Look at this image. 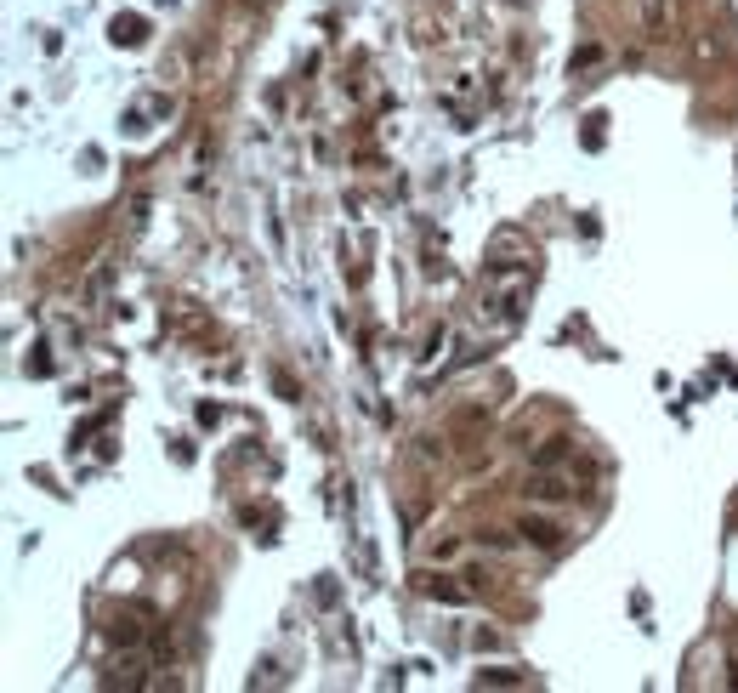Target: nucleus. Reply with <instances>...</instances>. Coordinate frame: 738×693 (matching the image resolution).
<instances>
[{"label": "nucleus", "instance_id": "2", "mask_svg": "<svg viewBox=\"0 0 738 693\" xmlns=\"http://www.w3.org/2000/svg\"><path fill=\"white\" fill-rule=\"evenodd\" d=\"M568 455H574V438H545V444L534 449V472H557Z\"/></svg>", "mask_w": 738, "mask_h": 693}, {"label": "nucleus", "instance_id": "6", "mask_svg": "<svg viewBox=\"0 0 738 693\" xmlns=\"http://www.w3.org/2000/svg\"><path fill=\"white\" fill-rule=\"evenodd\" d=\"M528 495L551 506V500H568V489H563V478H551V472H534V483H528Z\"/></svg>", "mask_w": 738, "mask_h": 693}, {"label": "nucleus", "instance_id": "5", "mask_svg": "<svg viewBox=\"0 0 738 693\" xmlns=\"http://www.w3.org/2000/svg\"><path fill=\"white\" fill-rule=\"evenodd\" d=\"M103 682H108V688H142V665H137V659H120V665H108Z\"/></svg>", "mask_w": 738, "mask_h": 693}, {"label": "nucleus", "instance_id": "10", "mask_svg": "<svg viewBox=\"0 0 738 693\" xmlns=\"http://www.w3.org/2000/svg\"><path fill=\"white\" fill-rule=\"evenodd\" d=\"M477 540H483V546H494V551H511V534L506 529H483Z\"/></svg>", "mask_w": 738, "mask_h": 693}, {"label": "nucleus", "instance_id": "12", "mask_svg": "<svg viewBox=\"0 0 738 693\" xmlns=\"http://www.w3.org/2000/svg\"><path fill=\"white\" fill-rule=\"evenodd\" d=\"M472 648H477V654H483V648L494 654V648H500V637H494V631H472Z\"/></svg>", "mask_w": 738, "mask_h": 693}, {"label": "nucleus", "instance_id": "11", "mask_svg": "<svg viewBox=\"0 0 738 693\" xmlns=\"http://www.w3.org/2000/svg\"><path fill=\"white\" fill-rule=\"evenodd\" d=\"M591 63H602V46H580L574 52V69H591Z\"/></svg>", "mask_w": 738, "mask_h": 693}, {"label": "nucleus", "instance_id": "7", "mask_svg": "<svg viewBox=\"0 0 738 693\" xmlns=\"http://www.w3.org/2000/svg\"><path fill=\"white\" fill-rule=\"evenodd\" d=\"M642 23H648V35H665V23H670V0H642Z\"/></svg>", "mask_w": 738, "mask_h": 693}, {"label": "nucleus", "instance_id": "4", "mask_svg": "<svg viewBox=\"0 0 738 693\" xmlns=\"http://www.w3.org/2000/svg\"><path fill=\"white\" fill-rule=\"evenodd\" d=\"M528 676L517 665H489V671H477V688H523Z\"/></svg>", "mask_w": 738, "mask_h": 693}, {"label": "nucleus", "instance_id": "3", "mask_svg": "<svg viewBox=\"0 0 738 693\" xmlns=\"http://www.w3.org/2000/svg\"><path fill=\"white\" fill-rule=\"evenodd\" d=\"M421 591L438 597V603H472V586H455V580H438V574H421Z\"/></svg>", "mask_w": 738, "mask_h": 693}, {"label": "nucleus", "instance_id": "1", "mask_svg": "<svg viewBox=\"0 0 738 693\" xmlns=\"http://www.w3.org/2000/svg\"><path fill=\"white\" fill-rule=\"evenodd\" d=\"M517 534H523L528 546H540V551H551L557 540H563V529H557L551 517H523V523H517Z\"/></svg>", "mask_w": 738, "mask_h": 693}, {"label": "nucleus", "instance_id": "8", "mask_svg": "<svg viewBox=\"0 0 738 693\" xmlns=\"http://www.w3.org/2000/svg\"><path fill=\"white\" fill-rule=\"evenodd\" d=\"M114 40H120V46H137V40H142V18H114Z\"/></svg>", "mask_w": 738, "mask_h": 693}, {"label": "nucleus", "instance_id": "9", "mask_svg": "<svg viewBox=\"0 0 738 693\" xmlns=\"http://www.w3.org/2000/svg\"><path fill=\"white\" fill-rule=\"evenodd\" d=\"M108 637H114V642H125V648H131V642L142 637V625L131 620V614H125V620H114V625H108Z\"/></svg>", "mask_w": 738, "mask_h": 693}]
</instances>
